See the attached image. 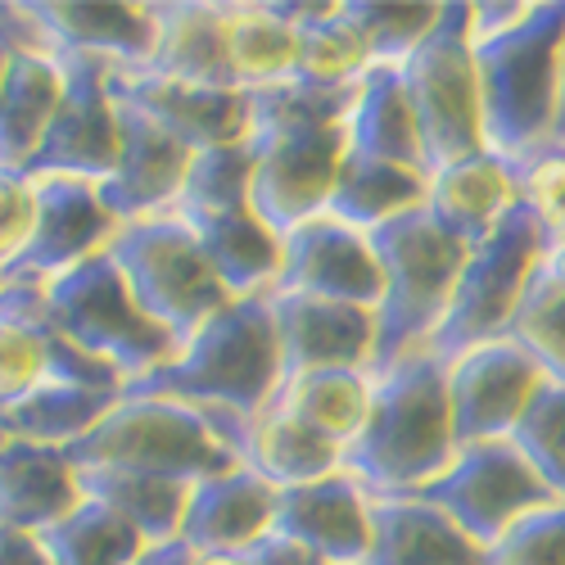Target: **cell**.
I'll return each instance as SVG.
<instances>
[{"instance_id": "cell-1", "label": "cell", "mask_w": 565, "mask_h": 565, "mask_svg": "<svg viewBox=\"0 0 565 565\" xmlns=\"http://www.w3.org/2000/svg\"><path fill=\"white\" fill-rule=\"evenodd\" d=\"M249 131L245 150L254 159L249 204L276 231L290 235L308 217L326 213L335 177L349 154L344 118L358 100L353 86H317V82H276L245 90Z\"/></svg>"}, {"instance_id": "cell-2", "label": "cell", "mask_w": 565, "mask_h": 565, "mask_svg": "<svg viewBox=\"0 0 565 565\" xmlns=\"http://www.w3.org/2000/svg\"><path fill=\"white\" fill-rule=\"evenodd\" d=\"M457 457L448 412V362L420 349L371 375L366 426L344 448V476L371 498H407L439 480Z\"/></svg>"}, {"instance_id": "cell-3", "label": "cell", "mask_w": 565, "mask_h": 565, "mask_svg": "<svg viewBox=\"0 0 565 565\" xmlns=\"http://www.w3.org/2000/svg\"><path fill=\"white\" fill-rule=\"evenodd\" d=\"M280 390V353L267 295L231 299L185 340L159 371L127 385L122 394L177 398L204 412L258 416Z\"/></svg>"}, {"instance_id": "cell-4", "label": "cell", "mask_w": 565, "mask_h": 565, "mask_svg": "<svg viewBox=\"0 0 565 565\" xmlns=\"http://www.w3.org/2000/svg\"><path fill=\"white\" fill-rule=\"evenodd\" d=\"M480 73V114L484 150L521 163L539 154L556 127V90L565 55V0H543L530 14L489 36L470 41Z\"/></svg>"}, {"instance_id": "cell-5", "label": "cell", "mask_w": 565, "mask_h": 565, "mask_svg": "<svg viewBox=\"0 0 565 565\" xmlns=\"http://www.w3.org/2000/svg\"><path fill=\"white\" fill-rule=\"evenodd\" d=\"M64 457L73 470H118L168 484H200L241 466L217 435L213 412L146 394H122L96 426L64 448Z\"/></svg>"}, {"instance_id": "cell-6", "label": "cell", "mask_w": 565, "mask_h": 565, "mask_svg": "<svg viewBox=\"0 0 565 565\" xmlns=\"http://www.w3.org/2000/svg\"><path fill=\"white\" fill-rule=\"evenodd\" d=\"M366 241L385 280L381 308H375V362H371L375 375L420 349H430L470 249L430 222L426 204L381 222L375 231H366Z\"/></svg>"}, {"instance_id": "cell-7", "label": "cell", "mask_w": 565, "mask_h": 565, "mask_svg": "<svg viewBox=\"0 0 565 565\" xmlns=\"http://www.w3.org/2000/svg\"><path fill=\"white\" fill-rule=\"evenodd\" d=\"M41 290L55 331L90 362L109 366L122 381V390L146 381L150 371H159L177 353V340L159 321L140 312L109 254L68 267L64 276L45 280Z\"/></svg>"}, {"instance_id": "cell-8", "label": "cell", "mask_w": 565, "mask_h": 565, "mask_svg": "<svg viewBox=\"0 0 565 565\" xmlns=\"http://www.w3.org/2000/svg\"><path fill=\"white\" fill-rule=\"evenodd\" d=\"M127 280L131 299L150 321L177 340V349L191 340L200 326L231 303L226 286L209 267L195 231L177 213H154L140 222H122L105 249Z\"/></svg>"}, {"instance_id": "cell-9", "label": "cell", "mask_w": 565, "mask_h": 565, "mask_svg": "<svg viewBox=\"0 0 565 565\" xmlns=\"http://www.w3.org/2000/svg\"><path fill=\"white\" fill-rule=\"evenodd\" d=\"M407 105L420 131L426 172H439L457 159L484 150L480 114V73L470 51V6H439L430 36L398 64Z\"/></svg>"}, {"instance_id": "cell-10", "label": "cell", "mask_w": 565, "mask_h": 565, "mask_svg": "<svg viewBox=\"0 0 565 565\" xmlns=\"http://www.w3.org/2000/svg\"><path fill=\"white\" fill-rule=\"evenodd\" d=\"M547 249H552V241L534 222V213L525 204H515L489 241L466 254L448 312L430 340V353L439 362H452L470 349L502 340L511 326V312L521 308Z\"/></svg>"}, {"instance_id": "cell-11", "label": "cell", "mask_w": 565, "mask_h": 565, "mask_svg": "<svg viewBox=\"0 0 565 565\" xmlns=\"http://www.w3.org/2000/svg\"><path fill=\"white\" fill-rule=\"evenodd\" d=\"M64 385H109L122 381L77 353L45 312V290L32 280H0V430L32 407L41 394Z\"/></svg>"}, {"instance_id": "cell-12", "label": "cell", "mask_w": 565, "mask_h": 565, "mask_svg": "<svg viewBox=\"0 0 565 565\" xmlns=\"http://www.w3.org/2000/svg\"><path fill=\"white\" fill-rule=\"evenodd\" d=\"M439 507L448 521L489 547L502 539L521 515L556 502V493L543 484V476L525 461V452L511 439H489V444H461L457 457L439 480H430L420 493H407Z\"/></svg>"}, {"instance_id": "cell-13", "label": "cell", "mask_w": 565, "mask_h": 565, "mask_svg": "<svg viewBox=\"0 0 565 565\" xmlns=\"http://www.w3.org/2000/svg\"><path fill=\"white\" fill-rule=\"evenodd\" d=\"M64 96L23 177H82L105 181L118 159V105L109 96V64L90 55H60Z\"/></svg>"}, {"instance_id": "cell-14", "label": "cell", "mask_w": 565, "mask_h": 565, "mask_svg": "<svg viewBox=\"0 0 565 565\" xmlns=\"http://www.w3.org/2000/svg\"><path fill=\"white\" fill-rule=\"evenodd\" d=\"M28 181H32L36 217H32L28 249L6 271V280L45 286V280L64 276L68 267L109 249V241L118 235V217L105 209L96 181H82V177H28Z\"/></svg>"}, {"instance_id": "cell-15", "label": "cell", "mask_w": 565, "mask_h": 565, "mask_svg": "<svg viewBox=\"0 0 565 565\" xmlns=\"http://www.w3.org/2000/svg\"><path fill=\"white\" fill-rule=\"evenodd\" d=\"M271 290L312 295V299L375 312L385 295V280L366 231L321 213L295 226L290 235H280V276Z\"/></svg>"}, {"instance_id": "cell-16", "label": "cell", "mask_w": 565, "mask_h": 565, "mask_svg": "<svg viewBox=\"0 0 565 565\" xmlns=\"http://www.w3.org/2000/svg\"><path fill=\"white\" fill-rule=\"evenodd\" d=\"M543 385V371L525 349L511 340L480 344L448 362V412H452V435L461 444H489L511 439L515 420L530 407V398Z\"/></svg>"}, {"instance_id": "cell-17", "label": "cell", "mask_w": 565, "mask_h": 565, "mask_svg": "<svg viewBox=\"0 0 565 565\" xmlns=\"http://www.w3.org/2000/svg\"><path fill=\"white\" fill-rule=\"evenodd\" d=\"M109 96L146 114L159 131L181 140L191 154L217 146H245L249 100L245 90H213L195 82H177L150 68H109Z\"/></svg>"}, {"instance_id": "cell-18", "label": "cell", "mask_w": 565, "mask_h": 565, "mask_svg": "<svg viewBox=\"0 0 565 565\" xmlns=\"http://www.w3.org/2000/svg\"><path fill=\"white\" fill-rule=\"evenodd\" d=\"M276 353H280V385L308 371H371L375 362V312L312 299V295H267Z\"/></svg>"}, {"instance_id": "cell-19", "label": "cell", "mask_w": 565, "mask_h": 565, "mask_svg": "<svg viewBox=\"0 0 565 565\" xmlns=\"http://www.w3.org/2000/svg\"><path fill=\"white\" fill-rule=\"evenodd\" d=\"M51 55H90L109 68H150L154 19L150 6H55L23 0L14 6Z\"/></svg>"}, {"instance_id": "cell-20", "label": "cell", "mask_w": 565, "mask_h": 565, "mask_svg": "<svg viewBox=\"0 0 565 565\" xmlns=\"http://www.w3.org/2000/svg\"><path fill=\"white\" fill-rule=\"evenodd\" d=\"M185 168H191V150L181 140L159 131L131 105H118V159H114V172L100 181V200L118 217V226L154 217V213H172Z\"/></svg>"}, {"instance_id": "cell-21", "label": "cell", "mask_w": 565, "mask_h": 565, "mask_svg": "<svg viewBox=\"0 0 565 565\" xmlns=\"http://www.w3.org/2000/svg\"><path fill=\"white\" fill-rule=\"evenodd\" d=\"M213 426L226 448L241 457V466H249L271 489H299L344 470V448L335 439L308 430L303 420L280 412L276 403H267L258 416L213 412Z\"/></svg>"}, {"instance_id": "cell-22", "label": "cell", "mask_w": 565, "mask_h": 565, "mask_svg": "<svg viewBox=\"0 0 565 565\" xmlns=\"http://www.w3.org/2000/svg\"><path fill=\"white\" fill-rule=\"evenodd\" d=\"M271 534L317 552L326 565H362L371 547V493L344 470L299 489H280Z\"/></svg>"}, {"instance_id": "cell-23", "label": "cell", "mask_w": 565, "mask_h": 565, "mask_svg": "<svg viewBox=\"0 0 565 565\" xmlns=\"http://www.w3.org/2000/svg\"><path fill=\"white\" fill-rule=\"evenodd\" d=\"M276 493L280 489H271L249 466H235L226 476H209V480L191 484L177 539L191 543L195 552L245 556L276 525Z\"/></svg>"}, {"instance_id": "cell-24", "label": "cell", "mask_w": 565, "mask_h": 565, "mask_svg": "<svg viewBox=\"0 0 565 565\" xmlns=\"http://www.w3.org/2000/svg\"><path fill=\"white\" fill-rule=\"evenodd\" d=\"M515 204H521L515 172L507 159H498L489 150L430 172L426 213L444 235H452V241L466 249L484 245Z\"/></svg>"}, {"instance_id": "cell-25", "label": "cell", "mask_w": 565, "mask_h": 565, "mask_svg": "<svg viewBox=\"0 0 565 565\" xmlns=\"http://www.w3.org/2000/svg\"><path fill=\"white\" fill-rule=\"evenodd\" d=\"M154 19L150 73L213 90H241L226 51V0H146Z\"/></svg>"}, {"instance_id": "cell-26", "label": "cell", "mask_w": 565, "mask_h": 565, "mask_svg": "<svg viewBox=\"0 0 565 565\" xmlns=\"http://www.w3.org/2000/svg\"><path fill=\"white\" fill-rule=\"evenodd\" d=\"M82 502L77 470L64 448L6 439L0 444V525L41 534Z\"/></svg>"}, {"instance_id": "cell-27", "label": "cell", "mask_w": 565, "mask_h": 565, "mask_svg": "<svg viewBox=\"0 0 565 565\" xmlns=\"http://www.w3.org/2000/svg\"><path fill=\"white\" fill-rule=\"evenodd\" d=\"M362 565H484V547L420 498H371Z\"/></svg>"}, {"instance_id": "cell-28", "label": "cell", "mask_w": 565, "mask_h": 565, "mask_svg": "<svg viewBox=\"0 0 565 565\" xmlns=\"http://www.w3.org/2000/svg\"><path fill=\"white\" fill-rule=\"evenodd\" d=\"M185 226L195 231L209 267L217 271V280L226 286L231 299L271 295L276 276H280V235L254 213V204L185 222Z\"/></svg>"}, {"instance_id": "cell-29", "label": "cell", "mask_w": 565, "mask_h": 565, "mask_svg": "<svg viewBox=\"0 0 565 565\" xmlns=\"http://www.w3.org/2000/svg\"><path fill=\"white\" fill-rule=\"evenodd\" d=\"M64 96V64L51 51H14L0 82V168L23 172Z\"/></svg>"}, {"instance_id": "cell-30", "label": "cell", "mask_w": 565, "mask_h": 565, "mask_svg": "<svg viewBox=\"0 0 565 565\" xmlns=\"http://www.w3.org/2000/svg\"><path fill=\"white\" fill-rule=\"evenodd\" d=\"M344 131H349V154L353 159H375V163H398V168L426 172V159H420V131H416L398 68H371L358 82V100L344 118Z\"/></svg>"}, {"instance_id": "cell-31", "label": "cell", "mask_w": 565, "mask_h": 565, "mask_svg": "<svg viewBox=\"0 0 565 565\" xmlns=\"http://www.w3.org/2000/svg\"><path fill=\"white\" fill-rule=\"evenodd\" d=\"M226 51L241 90L276 86L299 68V32L276 0H226Z\"/></svg>"}, {"instance_id": "cell-32", "label": "cell", "mask_w": 565, "mask_h": 565, "mask_svg": "<svg viewBox=\"0 0 565 565\" xmlns=\"http://www.w3.org/2000/svg\"><path fill=\"white\" fill-rule=\"evenodd\" d=\"M426 191H430L426 172L344 154V168L335 177L331 200H326V213L358 226V231H375L381 222H390L398 213L420 209L426 204Z\"/></svg>"}, {"instance_id": "cell-33", "label": "cell", "mask_w": 565, "mask_h": 565, "mask_svg": "<svg viewBox=\"0 0 565 565\" xmlns=\"http://www.w3.org/2000/svg\"><path fill=\"white\" fill-rule=\"evenodd\" d=\"M271 403L280 412H290L295 420H303L308 430L335 439L340 448H349L358 439V430L366 426V407H371V371H308L286 381Z\"/></svg>"}, {"instance_id": "cell-34", "label": "cell", "mask_w": 565, "mask_h": 565, "mask_svg": "<svg viewBox=\"0 0 565 565\" xmlns=\"http://www.w3.org/2000/svg\"><path fill=\"white\" fill-rule=\"evenodd\" d=\"M77 489H82V498L105 502L109 511H118L146 543L177 539L181 515H185V498H191V484L118 476V470H77Z\"/></svg>"}, {"instance_id": "cell-35", "label": "cell", "mask_w": 565, "mask_h": 565, "mask_svg": "<svg viewBox=\"0 0 565 565\" xmlns=\"http://www.w3.org/2000/svg\"><path fill=\"white\" fill-rule=\"evenodd\" d=\"M36 539L45 556H51V565H136V556L146 552V539L118 511L90 498H82L64 521L41 530Z\"/></svg>"}, {"instance_id": "cell-36", "label": "cell", "mask_w": 565, "mask_h": 565, "mask_svg": "<svg viewBox=\"0 0 565 565\" xmlns=\"http://www.w3.org/2000/svg\"><path fill=\"white\" fill-rule=\"evenodd\" d=\"M249 177H254V159L245 146L200 150V154H191V168H185L172 213L181 222H200V217L245 209L249 204Z\"/></svg>"}, {"instance_id": "cell-37", "label": "cell", "mask_w": 565, "mask_h": 565, "mask_svg": "<svg viewBox=\"0 0 565 565\" xmlns=\"http://www.w3.org/2000/svg\"><path fill=\"white\" fill-rule=\"evenodd\" d=\"M515 349H525L534 358V366L543 371V381L565 385V286L552 280L543 267L534 271L530 290L521 299V308L511 312L507 335Z\"/></svg>"}, {"instance_id": "cell-38", "label": "cell", "mask_w": 565, "mask_h": 565, "mask_svg": "<svg viewBox=\"0 0 565 565\" xmlns=\"http://www.w3.org/2000/svg\"><path fill=\"white\" fill-rule=\"evenodd\" d=\"M340 10L371 68H398L439 19V6H371V0H358V6Z\"/></svg>"}, {"instance_id": "cell-39", "label": "cell", "mask_w": 565, "mask_h": 565, "mask_svg": "<svg viewBox=\"0 0 565 565\" xmlns=\"http://www.w3.org/2000/svg\"><path fill=\"white\" fill-rule=\"evenodd\" d=\"M511 444L525 452V461L543 476V484L565 498V385L543 381L530 407L511 430Z\"/></svg>"}, {"instance_id": "cell-40", "label": "cell", "mask_w": 565, "mask_h": 565, "mask_svg": "<svg viewBox=\"0 0 565 565\" xmlns=\"http://www.w3.org/2000/svg\"><path fill=\"white\" fill-rule=\"evenodd\" d=\"M484 565H565V498L521 515L484 547Z\"/></svg>"}, {"instance_id": "cell-41", "label": "cell", "mask_w": 565, "mask_h": 565, "mask_svg": "<svg viewBox=\"0 0 565 565\" xmlns=\"http://www.w3.org/2000/svg\"><path fill=\"white\" fill-rule=\"evenodd\" d=\"M511 172H515L521 204L534 213L543 235L552 245L565 241V150L561 146H543L539 154L511 163Z\"/></svg>"}, {"instance_id": "cell-42", "label": "cell", "mask_w": 565, "mask_h": 565, "mask_svg": "<svg viewBox=\"0 0 565 565\" xmlns=\"http://www.w3.org/2000/svg\"><path fill=\"white\" fill-rule=\"evenodd\" d=\"M32 217H36L32 181L23 172L0 168V276H6L19 263V254L28 249Z\"/></svg>"}, {"instance_id": "cell-43", "label": "cell", "mask_w": 565, "mask_h": 565, "mask_svg": "<svg viewBox=\"0 0 565 565\" xmlns=\"http://www.w3.org/2000/svg\"><path fill=\"white\" fill-rule=\"evenodd\" d=\"M14 51H41V41L14 6H0V82H6V73H10Z\"/></svg>"}, {"instance_id": "cell-44", "label": "cell", "mask_w": 565, "mask_h": 565, "mask_svg": "<svg viewBox=\"0 0 565 565\" xmlns=\"http://www.w3.org/2000/svg\"><path fill=\"white\" fill-rule=\"evenodd\" d=\"M530 14V6H470V41H489L507 28H515Z\"/></svg>"}, {"instance_id": "cell-45", "label": "cell", "mask_w": 565, "mask_h": 565, "mask_svg": "<svg viewBox=\"0 0 565 565\" xmlns=\"http://www.w3.org/2000/svg\"><path fill=\"white\" fill-rule=\"evenodd\" d=\"M254 565H326L317 552H308V547H299V543H290V539H280V534H267L254 552H245Z\"/></svg>"}, {"instance_id": "cell-46", "label": "cell", "mask_w": 565, "mask_h": 565, "mask_svg": "<svg viewBox=\"0 0 565 565\" xmlns=\"http://www.w3.org/2000/svg\"><path fill=\"white\" fill-rule=\"evenodd\" d=\"M0 565H51V556H45L36 534L0 525Z\"/></svg>"}, {"instance_id": "cell-47", "label": "cell", "mask_w": 565, "mask_h": 565, "mask_svg": "<svg viewBox=\"0 0 565 565\" xmlns=\"http://www.w3.org/2000/svg\"><path fill=\"white\" fill-rule=\"evenodd\" d=\"M195 547L181 543V539H168V543H146V552L136 556V565H195Z\"/></svg>"}, {"instance_id": "cell-48", "label": "cell", "mask_w": 565, "mask_h": 565, "mask_svg": "<svg viewBox=\"0 0 565 565\" xmlns=\"http://www.w3.org/2000/svg\"><path fill=\"white\" fill-rule=\"evenodd\" d=\"M547 146H565V55H561V90H556V127Z\"/></svg>"}, {"instance_id": "cell-49", "label": "cell", "mask_w": 565, "mask_h": 565, "mask_svg": "<svg viewBox=\"0 0 565 565\" xmlns=\"http://www.w3.org/2000/svg\"><path fill=\"white\" fill-rule=\"evenodd\" d=\"M543 271H547L552 280H561V286H565V241H556V245L547 249V258H543Z\"/></svg>"}, {"instance_id": "cell-50", "label": "cell", "mask_w": 565, "mask_h": 565, "mask_svg": "<svg viewBox=\"0 0 565 565\" xmlns=\"http://www.w3.org/2000/svg\"><path fill=\"white\" fill-rule=\"evenodd\" d=\"M195 565H254L249 556H231V552H200Z\"/></svg>"}, {"instance_id": "cell-51", "label": "cell", "mask_w": 565, "mask_h": 565, "mask_svg": "<svg viewBox=\"0 0 565 565\" xmlns=\"http://www.w3.org/2000/svg\"><path fill=\"white\" fill-rule=\"evenodd\" d=\"M0 444H6V430H0Z\"/></svg>"}, {"instance_id": "cell-52", "label": "cell", "mask_w": 565, "mask_h": 565, "mask_svg": "<svg viewBox=\"0 0 565 565\" xmlns=\"http://www.w3.org/2000/svg\"><path fill=\"white\" fill-rule=\"evenodd\" d=\"M0 280H6V276H0Z\"/></svg>"}, {"instance_id": "cell-53", "label": "cell", "mask_w": 565, "mask_h": 565, "mask_svg": "<svg viewBox=\"0 0 565 565\" xmlns=\"http://www.w3.org/2000/svg\"><path fill=\"white\" fill-rule=\"evenodd\" d=\"M561 150H565V146H561Z\"/></svg>"}]
</instances>
